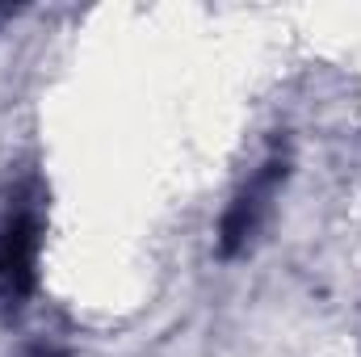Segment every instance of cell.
<instances>
[{
    "mask_svg": "<svg viewBox=\"0 0 361 357\" xmlns=\"http://www.w3.org/2000/svg\"><path fill=\"white\" fill-rule=\"evenodd\" d=\"M34 357H63V353H55V349H38Z\"/></svg>",
    "mask_w": 361,
    "mask_h": 357,
    "instance_id": "cell-3",
    "label": "cell"
},
{
    "mask_svg": "<svg viewBox=\"0 0 361 357\" xmlns=\"http://www.w3.org/2000/svg\"><path fill=\"white\" fill-rule=\"evenodd\" d=\"M281 181H286V160L273 156V160H265V164L257 169V177L235 193V202L227 206L223 227H219V253H223V257H235V253H244V248L252 244V236L261 231L273 198H277V189H281Z\"/></svg>",
    "mask_w": 361,
    "mask_h": 357,
    "instance_id": "cell-2",
    "label": "cell"
},
{
    "mask_svg": "<svg viewBox=\"0 0 361 357\" xmlns=\"http://www.w3.org/2000/svg\"><path fill=\"white\" fill-rule=\"evenodd\" d=\"M38 214L8 210L0 223V307L17 311L38 286Z\"/></svg>",
    "mask_w": 361,
    "mask_h": 357,
    "instance_id": "cell-1",
    "label": "cell"
}]
</instances>
